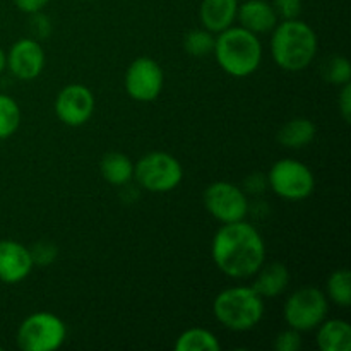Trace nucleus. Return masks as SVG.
Returning <instances> with one entry per match:
<instances>
[{"label": "nucleus", "instance_id": "obj_1", "mask_svg": "<svg viewBox=\"0 0 351 351\" xmlns=\"http://www.w3.org/2000/svg\"><path fill=\"white\" fill-rule=\"evenodd\" d=\"M211 256L218 269L233 280L252 278L266 261V243L245 219L225 223L216 232Z\"/></svg>", "mask_w": 351, "mask_h": 351}, {"label": "nucleus", "instance_id": "obj_2", "mask_svg": "<svg viewBox=\"0 0 351 351\" xmlns=\"http://www.w3.org/2000/svg\"><path fill=\"white\" fill-rule=\"evenodd\" d=\"M317 34L307 23L285 19L278 23L271 36V55L278 67L288 72L307 69L317 55Z\"/></svg>", "mask_w": 351, "mask_h": 351}, {"label": "nucleus", "instance_id": "obj_3", "mask_svg": "<svg viewBox=\"0 0 351 351\" xmlns=\"http://www.w3.org/2000/svg\"><path fill=\"white\" fill-rule=\"evenodd\" d=\"M215 57L232 77H249L263 62V45L257 34L242 26H230L215 40Z\"/></svg>", "mask_w": 351, "mask_h": 351}, {"label": "nucleus", "instance_id": "obj_4", "mask_svg": "<svg viewBox=\"0 0 351 351\" xmlns=\"http://www.w3.org/2000/svg\"><path fill=\"white\" fill-rule=\"evenodd\" d=\"M213 312L230 331H250L263 319L264 298L252 287L226 288L213 302Z\"/></svg>", "mask_w": 351, "mask_h": 351}, {"label": "nucleus", "instance_id": "obj_5", "mask_svg": "<svg viewBox=\"0 0 351 351\" xmlns=\"http://www.w3.org/2000/svg\"><path fill=\"white\" fill-rule=\"evenodd\" d=\"M134 178L147 192L165 194L180 185L184 168L180 161L165 151L147 153L134 165Z\"/></svg>", "mask_w": 351, "mask_h": 351}, {"label": "nucleus", "instance_id": "obj_6", "mask_svg": "<svg viewBox=\"0 0 351 351\" xmlns=\"http://www.w3.org/2000/svg\"><path fill=\"white\" fill-rule=\"evenodd\" d=\"M67 336V328L58 315L51 312H34L21 322L16 341L23 351H55Z\"/></svg>", "mask_w": 351, "mask_h": 351}, {"label": "nucleus", "instance_id": "obj_7", "mask_svg": "<svg viewBox=\"0 0 351 351\" xmlns=\"http://www.w3.org/2000/svg\"><path fill=\"white\" fill-rule=\"evenodd\" d=\"M266 178L271 191L287 201H304L315 189V178L311 168L293 158L276 161Z\"/></svg>", "mask_w": 351, "mask_h": 351}, {"label": "nucleus", "instance_id": "obj_8", "mask_svg": "<svg viewBox=\"0 0 351 351\" xmlns=\"http://www.w3.org/2000/svg\"><path fill=\"white\" fill-rule=\"evenodd\" d=\"M283 315L288 328L295 331L307 332L317 329V326L328 315V297L319 288H300L285 302Z\"/></svg>", "mask_w": 351, "mask_h": 351}, {"label": "nucleus", "instance_id": "obj_9", "mask_svg": "<svg viewBox=\"0 0 351 351\" xmlns=\"http://www.w3.org/2000/svg\"><path fill=\"white\" fill-rule=\"evenodd\" d=\"M202 199H204L206 211L223 225L242 221L249 213L245 192L232 182H213L206 187Z\"/></svg>", "mask_w": 351, "mask_h": 351}, {"label": "nucleus", "instance_id": "obj_10", "mask_svg": "<svg viewBox=\"0 0 351 351\" xmlns=\"http://www.w3.org/2000/svg\"><path fill=\"white\" fill-rule=\"evenodd\" d=\"M163 69L154 58L139 57L127 67L125 84L127 95L136 101H154L163 89Z\"/></svg>", "mask_w": 351, "mask_h": 351}, {"label": "nucleus", "instance_id": "obj_11", "mask_svg": "<svg viewBox=\"0 0 351 351\" xmlns=\"http://www.w3.org/2000/svg\"><path fill=\"white\" fill-rule=\"evenodd\" d=\"M95 113V95L84 84H69L55 98V115L69 127H81Z\"/></svg>", "mask_w": 351, "mask_h": 351}, {"label": "nucleus", "instance_id": "obj_12", "mask_svg": "<svg viewBox=\"0 0 351 351\" xmlns=\"http://www.w3.org/2000/svg\"><path fill=\"white\" fill-rule=\"evenodd\" d=\"M45 50L36 38H21L5 53V67L21 81H33L45 69Z\"/></svg>", "mask_w": 351, "mask_h": 351}, {"label": "nucleus", "instance_id": "obj_13", "mask_svg": "<svg viewBox=\"0 0 351 351\" xmlns=\"http://www.w3.org/2000/svg\"><path fill=\"white\" fill-rule=\"evenodd\" d=\"M34 264L27 247L16 240H0V281L7 285L21 283L29 276Z\"/></svg>", "mask_w": 351, "mask_h": 351}, {"label": "nucleus", "instance_id": "obj_14", "mask_svg": "<svg viewBox=\"0 0 351 351\" xmlns=\"http://www.w3.org/2000/svg\"><path fill=\"white\" fill-rule=\"evenodd\" d=\"M240 26L254 34H264L274 29L278 24V14L267 0H245L237 10Z\"/></svg>", "mask_w": 351, "mask_h": 351}, {"label": "nucleus", "instance_id": "obj_15", "mask_svg": "<svg viewBox=\"0 0 351 351\" xmlns=\"http://www.w3.org/2000/svg\"><path fill=\"white\" fill-rule=\"evenodd\" d=\"M239 10V0H202L199 17L204 29L218 34L233 26Z\"/></svg>", "mask_w": 351, "mask_h": 351}, {"label": "nucleus", "instance_id": "obj_16", "mask_svg": "<svg viewBox=\"0 0 351 351\" xmlns=\"http://www.w3.org/2000/svg\"><path fill=\"white\" fill-rule=\"evenodd\" d=\"M254 276H256V281L250 287L263 298L280 297L290 285L288 267L281 263L263 264V267Z\"/></svg>", "mask_w": 351, "mask_h": 351}, {"label": "nucleus", "instance_id": "obj_17", "mask_svg": "<svg viewBox=\"0 0 351 351\" xmlns=\"http://www.w3.org/2000/svg\"><path fill=\"white\" fill-rule=\"evenodd\" d=\"M317 348L321 351H350L351 326L343 319H329L317 326Z\"/></svg>", "mask_w": 351, "mask_h": 351}, {"label": "nucleus", "instance_id": "obj_18", "mask_svg": "<svg viewBox=\"0 0 351 351\" xmlns=\"http://www.w3.org/2000/svg\"><path fill=\"white\" fill-rule=\"evenodd\" d=\"M315 134H317V129L314 122L305 117H298V119L288 120L281 127L278 132V143L288 149H304L315 139Z\"/></svg>", "mask_w": 351, "mask_h": 351}, {"label": "nucleus", "instance_id": "obj_19", "mask_svg": "<svg viewBox=\"0 0 351 351\" xmlns=\"http://www.w3.org/2000/svg\"><path fill=\"white\" fill-rule=\"evenodd\" d=\"M99 173L110 185L123 187L134 178V163L127 154L112 151L99 161Z\"/></svg>", "mask_w": 351, "mask_h": 351}, {"label": "nucleus", "instance_id": "obj_20", "mask_svg": "<svg viewBox=\"0 0 351 351\" xmlns=\"http://www.w3.org/2000/svg\"><path fill=\"white\" fill-rule=\"evenodd\" d=\"M177 351H219V339L211 331L202 328H191L182 332L175 343Z\"/></svg>", "mask_w": 351, "mask_h": 351}, {"label": "nucleus", "instance_id": "obj_21", "mask_svg": "<svg viewBox=\"0 0 351 351\" xmlns=\"http://www.w3.org/2000/svg\"><path fill=\"white\" fill-rule=\"evenodd\" d=\"M21 108L16 99L0 93V141L9 139L17 132L21 125Z\"/></svg>", "mask_w": 351, "mask_h": 351}, {"label": "nucleus", "instance_id": "obj_22", "mask_svg": "<svg viewBox=\"0 0 351 351\" xmlns=\"http://www.w3.org/2000/svg\"><path fill=\"white\" fill-rule=\"evenodd\" d=\"M326 293L331 302L339 307L351 305V274L348 269H338L331 273L326 283Z\"/></svg>", "mask_w": 351, "mask_h": 351}, {"label": "nucleus", "instance_id": "obj_23", "mask_svg": "<svg viewBox=\"0 0 351 351\" xmlns=\"http://www.w3.org/2000/svg\"><path fill=\"white\" fill-rule=\"evenodd\" d=\"M215 33L208 29H192L184 36V50L192 57H206L215 50Z\"/></svg>", "mask_w": 351, "mask_h": 351}, {"label": "nucleus", "instance_id": "obj_24", "mask_svg": "<svg viewBox=\"0 0 351 351\" xmlns=\"http://www.w3.org/2000/svg\"><path fill=\"white\" fill-rule=\"evenodd\" d=\"M322 77L336 86L348 84L351 81V65L348 58L341 57V55H335L329 58L322 69Z\"/></svg>", "mask_w": 351, "mask_h": 351}, {"label": "nucleus", "instance_id": "obj_25", "mask_svg": "<svg viewBox=\"0 0 351 351\" xmlns=\"http://www.w3.org/2000/svg\"><path fill=\"white\" fill-rule=\"evenodd\" d=\"M29 252H31V259H33L34 266H40V267L53 264L58 256V249L55 247V243L45 242V240L34 243V245L29 249Z\"/></svg>", "mask_w": 351, "mask_h": 351}, {"label": "nucleus", "instance_id": "obj_26", "mask_svg": "<svg viewBox=\"0 0 351 351\" xmlns=\"http://www.w3.org/2000/svg\"><path fill=\"white\" fill-rule=\"evenodd\" d=\"M302 348L300 332L295 329H287L281 331L274 339V350L276 351H298Z\"/></svg>", "mask_w": 351, "mask_h": 351}, {"label": "nucleus", "instance_id": "obj_27", "mask_svg": "<svg viewBox=\"0 0 351 351\" xmlns=\"http://www.w3.org/2000/svg\"><path fill=\"white\" fill-rule=\"evenodd\" d=\"M271 5L281 19H297L302 12V0H273Z\"/></svg>", "mask_w": 351, "mask_h": 351}, {"label": "nucleus", "instance_id": "obj_28", "mask_svg": "<svg viewBox=\"0 0 351 351\" xmlns=\"http://www.w3.org/2000/svg\"><path fill=\"white\" fill-rule=\"evenodd\" d=\"M33 21H31V31H33L34 38H47L51 33V24L45 14L36 12L31 14Z\"/></svg>", "mask_w": 351, "mask_h": 351}, {"label": "nucleus", "instance_id": "obj_29", "mask_svg": "<svg viewBox=\"0 0 351 351\" xmlns=\"http://www.w3.org/2000/svg\"><path fill=\"white\" fill-rule=\"evenodd\" d=\"M338 106L339 112H341V117L348 123L351 119V82L341 86V91H339L338 96Z\"/></svg>", "mask_w": 351, "mask_h": 351}, {"label": "nucleus", "instance_id": "obj_30", "mask_svg": "<svg viewBox=\"0 0 351 351\" xmlns=\"http://www.w3.org/2000/svg\"><path fill=\"white\" fill-rule=\"evenodd\" d=\"M48 2H50V0H14L17 9H19L21 12L26 14L41 12V10L48 5Z\"/></svg>", "mask_w": 351, "mask_h": 351}, {"label": "nucleus", "instance_id": "obj_31", "mask_svg": "<svg viewBox=\"0 0 351 351\" xmlns=\"http://www.w3.org/2000/svg\"><path fill=\"white\" fill-rule=\"evenodd\" d=\"M266 187H267V178L261 173L250 175L245 182V189L249 192H252V194H259V192H263Z\"/></svg>", "mask_w": 351, "mask_h": 351}, {"label": "nucleus", "instance_id": "obj_32", "mask_svg": "<svg viewBox=\"0 0 351 351\" xmlns=\"http://www.w3.org/2000/svg\"><path fill=\"white\" fill-rule=\"evenodd\" d=\"M3 69H5V51L0 48V74L3 72Z\"/></svg>", "mask_w": 351, "mask_h": 351}, {"label": "nucleus", "instance_id": "obj_33", "mask_svg": "<svg viewBox=\"0 0 351 351\" xmlns=\"http://www.w3.org/2000/svg\"><path fill=\"white\" fill-rule=\"evenodd\" d=\"M0 351H2V346H0Z\"/></svg>", "mask_w": 351, "mask_h": 351}]
</instances>
